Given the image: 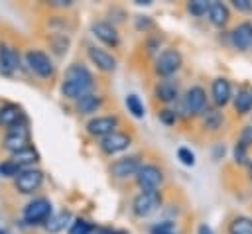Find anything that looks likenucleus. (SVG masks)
I'll return each mask as SVG.
<instances>
[{
  "mask_svg": "<svg viewBox=\"0 0 252 234\" xmlns=\"http://www.w3.org/2000/svg\"><path fill=\"white\" fill-rule=\"evenodd\" d=\"M226 234H252V216L236 214L226 226Z\"/></svg>",
  "mask_w": 252,
  "mask_h": 234,
  "instance_id": "22",
  "label": "nucleus"
},
{
  "mask_svg": "<svg viewBox=\"0 0 252 234\" xmlns=\"http://www.w3.org/2000/svg\"><path fill=\"white\" fill-rule=\"evenodd\" d=\"M154 96L159 102H163V104L173 102L179 96V85H177V81H173V79H161V81H158V85L154 87Z\"/></svg>",
  "mask_w": 252,
  "mask_h": 234,
  "instance_id": "17",
  "label": "nucleus"
},
{
  "mask_svg": "<svg viewBox=\"0 0 252 234\" xmlns=\"http://www.w3.org/2000/svg\"><path fill=\"white\" fill-rule=\"evenodd\" d=\"M26 124V116L22 112V108L18 104H4L0 106V126L10 130L14 126Z\"/></svg>",
  "mask_w": 252,
  "mask_h": 234,
  "instance_id": "18",
  "label": "nucleus"
},
{
  "mask_svg": "<svg viewBox=\"0 0 252 234\" xmlns=\"http://www.w3.org/2000/svg\"><path fill=\"white\" fill-rule=\"evenodd\" d=\"M0 234H8V232H4V230H2V228H0Z\"/></svg>",
  "mask_w": 252,
  "mask_h": 234,
  "instance_id": "40",
  "label": "nucleus"
},
{
  "mask_svg": "<svg viewBox=\"0 0 252 234\" xmlns=\"http://www.w3.org/2000/svg\"><path fill=\"white\" fill-rule=\"evenodd\" d=\"M20 65V55L10 45H0V73L12 77Z\"/></svg>",
  "mask_w": 252,
  "mask_h": 234,
  "instance_id": "19",
  "label": "nucleus"
},
{
  "mask_svg": "<svg viewBox=\"0 0 252 234\" xmlns=\"http://www.w3.org/2000/svg\"><path fill=\"white\" fill-rule=\"evenodd\" d=\"M91 31H93V35H94L98 41H102V43H104V45H108V47H118V45H120L118 29H116L110 22H104V20L93 22Z\"/></svg>",
  "mask_w": 252,
  "mask_h": 234,
  "instance_id": "13",
  "label": "nucleus"
},
{
  "mask_svg": "<svg viewBox=\"0 0 252 234\" xmlns=\"http://www.w3.org/2000/svg\"><path fill=\"white\" fill-rule=\"evenodd\" d=\"M93 234H116L114 230H108V228H96Z\"/></svg>",
  "mask_w": 252,
  "mask_h": 234,
  "instance_id": "38",
  "label": "nucleus"
},
{
  "mask_svg": "<svg viewBox=\"0 0 252 234\" xmlns=\"http://www.w3.org/2000/svg\"><path fill=\"white\" fill-rule=\"evenodd\" d=\"M124 102H126L128 112H130L134 118H144L146 110H144V104H142V100H140V96H138V94H128Z\"/></svg>",
  "mask_w": 252,
  "mask_h": 234,
  "instance_id": "27",
  "label": "nucleus"
},
{
  "mask_svg": "<svg viewBox=\"0 0 252 234\" xmlns=\"http://www.w3.org/2000/svg\"><path fill=\"white\" fill-rule=\"evenodd\" d=\"M96 228L89 222V220H83V218H77L73 224H71V228H69V234H93Z\"/></svg>",
  "mask_w": 252,
  "mask_h": 234,
  "instance_id": "30",
  "label": "nucleus"
},
{
  "mask_svg": "<svg viewBox=\"0 0 252 234\" xmlns=\"http://www.w3.org/2000/svg\"><path fill=\"white\" fill-rule=\"evenodd\" d=\"M163 203V197L159 191H140L134 199H132V214L138 218H146L150 214H154Z\"/></svg>",
  "mask_w": 252,
  "mask_h": 234,
  "instance_id": "3",
  "label": "nucleus"
},
{
  "mask_svg": "<svg viewBox=\"0 0 252 234\" xmlns=\"http://www.w3.org/2000/svg\"><path fill=\"white\" fill-rule=\"evenodd\" d=\"M230 43L238 51H246L252 47V22H240L230 31Z\"/></svg>",
  "mask_w": 252,
  "mask_h": 234,
  "instance_id": "14",
  "label": "nucleus"
},
{
  "mask_svg": "<svg viewBox=\"0 0 252 234\" xmlns=\"http://www.w3.org/2000/svg\"><path fill=\"white\" fill-rule=\"evenodd\" d=\"M87 53H89V59L93 61V65H96L98 71L102 73H112L116 69V59L102 47H96V45H89L87 47Z\"/></svg>",
  "mask_w": 252,
  "mask_h": 234,
  "instance_id": "15",
  "label": "nucleus"
},
{
  "mask_svg": "<svg viewBox=\"0 0 252 234\" xmlns=\"http://www.w3.org/2000/svg\"><path fill=\"white\" fill-rule=\"evenodd\" d=\"M39 159V153L30 146V147H26V149H20V151H16V153H12V157H10V161H14L18 167H22V169H26L28 165H33L35 161Z\"/></svg>",
  "mask_w": 252,
  "mask_h": 234,
  "instance_id": "24",
  "label": "nucleus"
},
{
  "mask_svg": "<svg viewBox=\"0 0 252 234\" xmlns=\"http://www.w3.org/2000/svg\"><path fill=\"white\" fill-rule=\"evenodd\" d=\"M4 147L10 153H16L20 149L30 147V128H28V124H20V126H14V128L6 130Z\"/></svg>",
  "mask_w": 252,
  "mask_h": 234,
  "instance_id": "9",
  "label": "nucleus"
},
{
  "mask_svg": "<svg viewBox=\"0 0 252 234\" xmlns=\"http://www.w3.org/2000/svg\"><path fill=\"white\" fill-rule=\"evenodd\" d=\"M51 216V203L47 199H33L24 208V220L28 224H45Z\"/></svg>",
  "mask_w": 252,
  "mask_h": 234,
  "instance_id": "7",
  "label": "nucleus"
},
{
  "mask_svg": "<svg viewBox=\"0 0 252 234\" xmlns=\"http://www.w3.org/2000/svg\"><path fill=\"white\" fill-rule=\"evenodd\" d=\"M209 8H211V2H207V0H191L187 4V12L191 16H197V18L207 16L209 14Z\"/></svg>",
  "mask_w": 252,
  "mask_h": 234,
  "instance_id": "29",
  "label": "nucleus"
},
{
  "mask_svg": "<svg viewBox=\"0 0 252 234\" xmlns=\"http://www.w3.org/2000/svg\"><path fill=\"white\" fill-rule=\"evenodd\" d=\"M236 144H240V146H244V147H250V146H252V126H244V128L240 130Z\"/></svg>",
  "mask_w": 252,
  "mask_h": 234,
  "instance_id": "35",
  "label": "nucleus"
},
{
  "mask_svg": "<svg viewBox=\"0 0 252 234\" xmlns=\"http://www.w3.org/2000/svg\"><path fill=\"white\" fill-rule=\"evenodd\" d=\"M183 108L189 116H201L207 110V92L203 87L193 85L187 88L183 96Z\"/></svg>",
  "mask_w": 252,
  "mask_h": 234,
  "instance_id": "6",
  "label": "nucleus"
},
{
  "mask_svg": "<svg viewBox=\"0 0 252 234\" xmlns=\"http://www.w3.org/2000/svg\"><path fill=\"white\" fill-rule=\"evenodd\" d=\"M232 106H234V112L244 116L252 110V90H246V88H240L234 96H232Z\"/></svg>",
  "mask_w": 252,
  "mask_h": 234,
  "instance_id": "23",
  "label": "nucleus"
},
{
  "mask_svg": "<svg viewBox=\"0 0 252 234\" xmlns=\"http://www.w3.org/2000/svg\"><path fill=\"white\" fill-rule=\"evenodd\" d=\"M140 167H142L140 157L138 155H128V157H120V159L112 161L108 171L114 179H128V177H136Z\"/></svg>",
  "mask_w": 252,
  "mask_h": 234,
  "instance_id": "10",
  "label": "nucleus"
},
{
  "mask_svg": "<svg viewBox=\"0 0 252 234\" xmlns=\"http://www.w3.org/2000/svg\"><path fill=\"white\" fill-rule=\"evenodd\" d=\"M248 177H250V181H252V161L248 163Z\"/></svg>",
  "mask_w": 252,
  "mask_h": 234,
  "instance_id": "39",
  "label": "nucleus"
},
{
  "mask_svg": "<svg viewBox=\"0 0 252 234\" xmlns=\"http://www.w3.org/2000/svg\"><path fill=\"white\" fill-rule=\"evenodd\" d=\"M207 16H209V22L215 28H224L230 22V10L222 2H211V8H209Z\"/></svg>",
  "mask_w": 252,
  "mask_h": 234,
  "instance_id": "20",
  "label": "nucleus"
},
{
  "mask_svg": "<svg viewBox=\"0 0 252 234\" xmlns=\"http://www.w3.org/2000/svg\"><path fill=\"white\" fill-rule=\"evenodd\" d=\"M163 183V171L154 163H144L136 173V185L142 191H158Z\"/></svg>",
  "mask_w": 252,
  "mask_h": 234,
  "instance_id": "5",
  "label": "nucleus"
},
{
  "mask_svg": "<svg viewBox=\"0 0 252 234\" xmlns=\"http://www.w3.org/2000/svg\"><path fill=\"white\" fill-rule=\"evenodd\" d=\"M177 159H179L183 165H187V167H193V165H195V153H193L189 147H185V146H181V147L177 149Z\"/></svg>",
  "mask_w": 252,
  "mask_h": 234,
  "instance_id": "33",
  "label": "nucleus"
},
{
  "mask_svg": "<svg viewBox=\"0 0 252 234\" xmlns=\"http://www.w3.org/2000/svg\"><path fill=\"white\" fill-rule=\"evenodd\" d=\"M69 220H71L69 210H61V212H57V214H51L43 226H45L47 232H53V234H55V232H61V230L67 226Z\"/></svg>",
  "mask_w": 252,
  "mask_h": 234,
  "instance_id": "26",
  "label": "nucleus"
},
{
  "mask_svg": "<svg viewBox=\"0 0 252 234\" xmlns=\"http://www.w3.org/2000/svg\"><path fill=\"white\" fill-rule=\"evenodd\" d=\"M118 124H120V120H118V116H114V114L96 116V118H91V120L87 122V132H89L91 136L102 140V138L114 134L116 128H118Z\"/></svg>",
  "mask_w": 252,
  "mask_h": 234,
  "instance_id": "8",
  "label": "nucleus"
},
{
  "mask_svg": "<svg viewBox=\"0 0 252 234\" xmlns=\"http://www.w3.org/2000/svg\"><path fill=\"white\" fill-rule=\"evenodd\" d=\"M130 144H132V136H128L126 132H118V130H116L114 134L102 138V140L98 142V147H100V151L106 153V155H116V153H120V151H126V149L130 147Z\"/></svg>",
  "mask_w": 252,
  "mask_h": 234,
  "instance_id": "11",
  "label": "nucleus"
},
{
  "mask_svg": "<svg viewBox=\"0 0 252 234\" xmlns=\"http://www.w3.org/2000/svg\"><path fill=\"white\" fill-rule=\"evenodd\" d=\"M150 234H177V222L175 220H159L150 226Z\"/></svg>",
  "mask_w": 252,
  "mask_h": 234,
  "instance_id": "28",
  "label": "nucleus"
},
{
  "mask_svg": "<svg viewBox=\"0 0 252 234\" xmlns=\"http://www.w3.org/2000/svg\"><path fill=\"white\" fill-rule=\"evenodd\" d=\"M41 181H43V173L39 169H24L16 179H14V187L24 193V195H30L33 191H37L41 187Z\"/></svg>",
  "mask_w": 252,
  "mask_h": 234,
  "instance_id": "12",
  "label": "nucleus"
},
{
  "mask_svg": "<svg viewBox=\"0 0 252 234\" xmlns=\"http://www.w3.org/2000/svg\"><path fill=\"white\" fill-rule=\"evenodd\" d=\"M197 234H215V232H213V228H211L209 224L201 222V224L197 226Z\"/></svg>",
  "mask_w": 252,
  "mask_h": 234,
  "instance_id": "37",
  "label": "nucleus"
},
{
  "mask_svg": "<svg viewBox=\"0 0 252 234\" xmlns=\"http://www.w3.org/2000/svg\"><path fill=\"white\" fill-rule=\"evenodd\" d=\"M93 85H94L93 73L85 65L73 63L65 71V77H63V83H61V92H63L65 98L77 100V98L89 94Z\"/></svg>",
  "mask_w": 252,
  "mask_h": 234,
  "instance_id": "1",
  "label": "nucleus"
},
{
  "mask_svg": "<svg viewBox=\"0 0 252 234\" xmlns=\"http://www.w3.org/2000/svg\"><path fill=\"white\" fill-rule=\"evenodd\" d=\"M158 118H159L165 126H173V124L177 122V112L171 110V108H161V110L158 112Z\"/></svg>",
  "mask_w": 252,
  "mask_h": 234,
  "instance_id": "34",
  "label": "nucleus"
},
{
  "mask_svg": "<svg viewBox=\"0 0 252 234\" xmlns=\"http://www.w3.org/2000/svg\"><path fill=\"white\" fill-rule=\"evenodd\" d=\"M201 122H203V128L209 130V132H217L222 128V114L217 110V108H207L203 114H201Z\"/></svg>",
  "mask_w": 252,
  "mask_h": 234,
  "instance_id": "25",
  "label": "nucleus"
},
{
  "mask_svg": "<svg viewBox=\"0 0 252 234\" xmlns=\"http://www.w3.org/2000/svg\"><path fill=\"white\" fill-rule=\"evenodd\" d=\"M22 171H24V169L18 167V165H16L14 161H10V159L0 163V175H4V177H14V179H16Z\"/></svg>",
  "mask_w": 252,
  "mask_h": 234,
  "instance_id": "32",
  "label": "nucleus"
},
{
  "mask_svg": "<svg viewBox=\"0 0 252 234\" xmlns=\"http://www.w3.org/2000/svg\"><path fill=\"white\" fill-rule=\"evenodd\" d=\"M211 96H213V102L217 106H226L230 100H232V87H230V81L224 79V77H217L213 83H211Z\"/></svg>",
  "mask_w": 252,
  "mask_h": 234,
  "instance_id": "16",
  "label": "nucleus"
},
{
  "mask_svg": "<svg viewBox=\"0 0 252 234\" xmlns=\"http://www.w3.org/2000/svg\"><path fill=\"white\" fill-rule=\"evenodd\" d=\"M100 104H102V96H98L94 92H89V94H85V96L75 100V106H77L79 114H93V112H96L100 108Z\"/></svg>",
  "mask_w": 252,
  "mask_h": 234,
  "instance_id": "21",
  "label": "nucleus"
},
{
  "mask_svg": "<svg viewBox=\"0 0 252 234\" xmlns=\"http://www.w3.org/2000/svg\"><path fill=\"white\" fill-rule=\"evenodd\" d=\"M232 6H234L238 12H242V14L252 12V2H250V0H232Z\"/></svg>",
  "mask_w": 252,
  "mask_h": 234,
  "instance_id": "36",
  "label": "nucleus"
},
{
  "mask_svg": "<svg viewBox=\"0 0 252 234\" xmlns=\"http://www.w3.org/2000/svg\"><path fill=\"white\" fill-rule=\"evenodd\" d=\"M183 65V55L179 53V49L175 47H167L163 49L156 61H154V73L161 79H171V75H175Z\"/></svg>",
  "mask_w": 252,
  "mask_h": 234,
  "instance_id": "2",
  "label": "nucleus"
},
{
  "mask_svg": "<svg viewBox=\"0 0 252 234\" xmlns=\"http://www.w3.org/2000/svg\"><path fill=\"white\" fill-rule=\"evenodd\" d=\"M232 159H234L236 165H248L250 163L248 161V147H244L240 144H234V147H232Z\"/></svg>",
  "mask_w": 252,
  "mask_h": 234,
  "instance_id": "31",
  "label": "nucleus"
},
{
  "mask_svg": "<svg viewBox=\"0 0 252 234\" xmlns=\"http://www.w3.org/2000/svg\"><path fill=\"white\" fill-rule=\"evenodd\" d=\"M26 65L32 73H35L41 79H51L53 73H55V67H53L51 59L39 49H28L26 51Z\"/></svg>",
  "mask_w": 252,
  "mask_h": 234,
  "instance_id": "4",
  "label": "nucleus"
}]
</instances>
